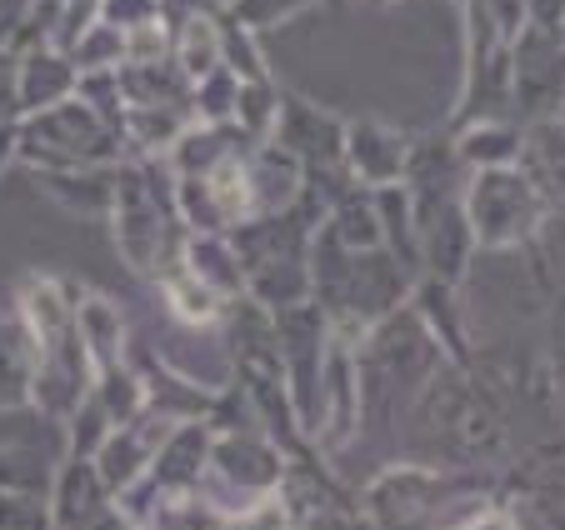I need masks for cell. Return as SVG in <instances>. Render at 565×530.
Segmentation results:
<instances>
[{
	"label": "cell",
	"instance_id": "cell-1",
	"mask_svg": "<svg viewBox=\"0 0 565 530\" xmlns=\"http://www.w3.org/2000/svg\"><path fill=\"white\" fill-rule=\"evenodd\" d=\"M426 490H430V476H416V470L385 476L381 486L371 490V516L381 520V530H416L430 510Z\"/></svg>",
	"mask_w": 565,
	"mask_h": 530
},
{
	"label": "cell",
	"instance_id": "cell-2",
	"mask_svg": "<svg viewBox=\"0 0 565 530\" xmlns=\"http://www.w3.org/2000/svg\"><path fill=\"white\" fill-rule=\"evenodd\" d=\"M460 530H511V520L495 516V510H476V520H466Z\"/></svg>",
	"mask_w": 565,
	"mask_h": 530
}]
</instances>
